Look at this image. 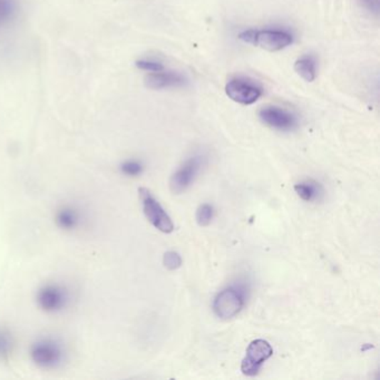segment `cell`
<instances>
[{
	"instance_id": "1",
	"label": "cell",
	"mask_w": 380,
	"mask_h": 380,
	"mask_svg": "<svg viewBox=\"0 0 380 380\" xmlns=\"http://www.w3.org/2000/svg\"><path fill=\"white\" fill-rule=\"evenodd\" d=\"M29 357L39 369L56 370L66 361L67 350L58 338L41 337L31 344Z\"/></svg>"
},
{
	"instance_id": "2",
	"label": "cell",
	"mask_w": 380,
	"mask_h": 380,
	"mask_svg": "<svg viewBox=\"0 0 380 380\" xmlns=\"http://www.w3.org/2000/svg\"><path fill=\"white\" fill-rule=\"evenodd\" d=\"M37 307L47 315L62 314L72 302V293L66 285L48 283L41 285L36 292Z\"/></svg>"
},
{
	"instance_id": "3",
	"label": "cell",
	"mask_w": 380,
	"mask_h": 380,
	"mask_svg": "<svg viewBox=\"0 0 380 380\" xmlns=\"http://www.w3.org/2000/svg\"><path fill=\"white\" fill-rule=\"evenodd\" d=\"M239 39L255 45L268 52H279L292 44L293 37L289 31L281 29H248L239 33Z\"/></svg>"
},
{
	"instance_id": "4",
	"label": "cell",
	"mask_w": 380,
	"mask_h": 380,
	"mask_svg": "<svg viewBox=\"0 0 380 380\" xmlns=\"http://www.w3.org/2000/svg\"><path fill=\"white\" fill-rule=\"evenodd\" d=\"M247 291L243 285H231L218 292L213 301V310L218 318L232 319L241 312L246 305Z\"/></svg>"
},
{
	"instance_id": "5",
	"label": "cell",
	"mask_w": 380,
	"mask_h": 380,
	"mask_svg": "<svg viewBox=\"0 0 380 380\" xmlns=\"http://www.w3.org/2000/svg\"><path fill=\"white\" fill-rule=\"evenodd\" d=\"M139 196L147 221L163 233H172L174 231L172 218L152 194L151 191L147 188H139Z\"/></svg>"
},
{
	"instance_id": "6",
	"label": "cell",
	"mask_w": 380,
	"mask_h": 380,
	"mask_svg": "<svg viewBox=\"0 0 380 380\" xmlns=\"http://www.w3.org/2000/svg\"><path fill=\"white\" fill-rule=\"evenodd\" d=\"M273 349L267 340L257 339L250 342L241 362V371L243 375L257 376L263 364L273 357Z\"/></svg>"
},
{
	"instance_id": "7",
	"label": "cell",
	"mask_w": 380,
	"mask_h": 380,
	"mask_svg": "<svg viewBox=\"0 0 380 380\" xmlns=\"http://www.w3.org/2000/svg\"><path fill=\"white\" fill-rule=\"evenodd\" d=\"M226 95L236 103L251 105L263 94V90L255 80L246 78H232L226 85Z\"/></svg>"
},
{
	"instance_id": "8",
	"label": "cell",
	"mask_w": 380,
	"mask_h": 380,
	"mask_svg": "<svg viewBox=\"0 0 380 380\" xmlns=\"http://www.w3.org/2000/svg\"><path fill=\"white\" fill-rule=\"evenodd\" d=\"M206 165V157L201 155L190 157L182 167L171 176L170 190L174 194H181L190 188L201 170Z\"/></svg>"
},
{
	"instance_id": "9",
	"label": "cell",
	"mask_w": 380,
	"mask_h": 380,
	"mask_svg": "<svg viewBox=\"0 0 380 380\" xmlns=\"http://www.w3.org/2000/svg\"><path fill=\"white\" fill-rule=\"evenodd\" d=\"M259 118L265 125L278 131H291L298 121L291 112L278 106H265L259 111Z\"/></svg>"
},
{
	"instance_id": "10",
	"label": "cell",
	"mask_w": 380,
	"mask_h": 380,
	"mask_svg": "<svg viewBox=\"0 0 380 380\" xmlns=\"http://www.w3.org/2000/svg\"><path fill=\"white\" fill-rule=\"evenodd\" d=\"M55 224L65 232L78 231L85 222L84 212L74 204H64L55 212Z\"/></svg>"
},
{
	"instance_id": "11",
	"label": "cell",
	"mask_w": 380,
	"mask_h": 380,
	"mask_svg": "<svg viewBox=\"0 0 380 380\" xmlns=\"http://www.w3.org/2000/svg\"><path fill=\"white\" fill-rule=\"evenodd\" d=\"M188 80L184 75L177 72L151 73L145 78V84L151 90H165V88H180L185 85Z\"/></svg>"
},
{
	"instance_id": "12",
	"label": "cell",
	"mask_w": 380,
	"mask_h": 380,
	"mask_svg": "<svg viewBox=\"0 0 380 380\" xmlns=\"http://www.w3.org/2000/svg\"><path fill=\"white\" fill-rule=\"evenodd\" d=\"M295 70L307 82H314L317 78V60L311 55H305L295 63Z\"/></svg>"
},
{
	"instance_id": "13",
	"label": "cell",
	"mask_w": 380,
	"mask_h": 380,
	"mask_svg": "<svg viewBox=\"0 0 380 380\" xmlns=\"http://www.w3.org/2000/svg\"><path fill=\"white\" fill-rule=\"evenodd\" d=\"M295 191L300 196L301 200L306 201V202L317 200L324 193L322 185L311 180L295 184Z\"/></svg>"
},
{
	"instance_id": "14",
	"label": "cell",
	"mask_w": 380,
	"mask_h": 380,
	"mask_svg": "<svg viewBox=\"0 0 380 380\" xmlns=\"http://www.w3.org/2000/svg\"><path fill=\"white\" fill-rule=\"evenodd\" d=\"M15 349V339L5 327H0V362L7 361Z\"/></svg>"
},
{
	"instance_id": "15",
	"label": "cell",
	"mask_w": 380,
	"mask_h": 380,
	"mask_svg": "<svg viewBox=\"0 0 380 380\" xmlns=\"http://www.w3.org/2000/svg\"><path fill=\"white\" fill-rule=\"evenodd\" d=\"M17 14L16 0H0V31L9 25Z\"/></svg>"
},
{
	"instance_id": "16",
	"label": "cell",
	"mask_w": 380,
	"mask_h": 380,
	"mask_svg": "<svg viewBox=\"0 0 380 380\" xmlns=\"http://www.w3.org/2000/svg\"><path fill=\"white\" fill-rule=\"evenodd\" d=\"M120 171L125 176L137 177L144 172V165L139 159H126L120 165Z\"/></svg>"
},
{
	"instance_id": "17",
	"label": "cell",
	"mask_w": 380,
	"mask_h": 380,
	"mask_svg": "<svg viewBox=\"0 0 380 380\" xmlns=\"http://www.w3.org/2000/svg\"><path fill=\"white\" fill-rule=\"evenodd\" d=\"M213 218V208L210 204H204L199 206L196 211V222L200 226H208Z\"/></svg>"
},
{
	"instance_id": "18",
	"label": "cell",
	"mask_w": 380,
	"mask_h": 380,
	"mask_svg": "<svg viewBox=\"0 0 380 380\" xmlns=\"http://www.w3.org/2000/svg\"><path fill=\"white\" fill-rule=\"evenodd\" d=\"M135 65H137V68L145 70V72L155 73L164 70V65L159 60H155V59H139Z\"/></svg>"
},
{
	"instance_id": "19",
	"label": "cell",
	"mask_w": 380,
	"mask_h": 380,
	"mask_svg": "<svg viewBox=\"0 0 380 380\" xmlns=\"http://www.w3.org/2000/svg\"><path fill=\"white\" fill-rule=\"evenodd\" d=\"M163 265L167 270L179 269L182 265V259H181L180 255L175 251H169L165 253L163 257Z\"/></svg>"
},
{
	"instance_id": "20",
	"label": "cell",
	"mask_w": 380,
	"mask_h": 380,
	"mask_svg": "<svg viewBox=\"0 0 380 380\" xmlns=\"http://www.w3.org/2000/svg\"><path fill=\"white\" fill-rule=\"evenodd\" d=\"M360 7L364 8L368 13L374 16L379 15L380 0H357Z\"/></svg>"
}]
</instances>
